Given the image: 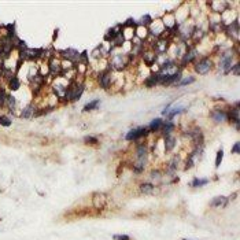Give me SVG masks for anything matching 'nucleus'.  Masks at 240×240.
Returning <instances> with one entry per match:
<instances>
[{
    "instance_id": "2f4dec72",
    "label": "nucleus",
    "mask_w": 240,
    "mask_h": 240,
    "mask_svg": "<svg viewBox=\"0 0 240 240\" xmlns=\"http://www.w3.org/2000/svg\"><path fill=\"white\" fill-rule=\"evenodd\" d=\"M222 158H224V150L221 148L218 152H217V156H215V167H220L221 162H222Z\"/></svg>"
},
{
    "instance_id": "bb28decb",
    "label": "nucleus",
    "mask_w": 240,
    "mask_h": 240,
    "mask_svg": "<svg viewBox=\"0 0 240 240\" xmlns=\"http://www.w3.org/2000/svg\"><path fill=\"white\" fill-rule=\"evenodd\" d=\"M54 91L56 92V95H58V96H65V93L67 91V87L58 84V85H54Z\"/></svg>"
},
{
    "instance_id": "4468645a",
    "label": "nucleus",
    "mask_w": 240,
    "mask_h": 240,
    "mask_svg": "<svg viewBox=\"0 0 240 240\" xmlns=\"http://www.w3.org/2000/svg\"><path fill=\"white\" fill-rule=\"evenodd\" d=\"M169 47V41L167 40H159L158 43L155 44V48H156V52L158 54H165Z\"/></svg>"
},
{
    "instance_id": "f8f14e48",
    "label": "nucleus",
    "mask_w": 240,
    "mask_h": 240,
    "mask_svg": "<svg viewBox=\"0 0 240 240\" xmlns=\"http://www.w3.org/2000/svg\"><path fill=\"white\" fill-rule=\"evenodd\" d=\"M228 117L231 118V121H233V122H235L236 129L239 130V119H240V115H239V104H236V107L232 108Z\"/></svg>"
},
{
    "instance_id": "f257e3e1",
    "label": "nucleus",
    "mask_w": 240,
    "mask_h": 240,
    "mask_svg": "<svg viewBox=\"0 0 240 240\" xmlns=\"http://www.w3.org/2000/svg\"><path fill=\"white\" fill-rule=\"evenodd\" d=\"M148 128H137V129H132V130H129L128 134L125 136V139L128 141H136L139 140V139H141V137H145L148 134Z\"/></svg>"
},
{
    "instance_id": "c9c22d12",
    "label": "nucleus",
    "mask_w": 240,
    "mask_h": 240,
    "mask_svg": "<svg viewBox=\"0 0 240 240\" xmlns=\"http://www.w3.org/2000/svg\"><path fill=\"white\" fill-rule=\"evenodd\" d=\"M84 141H85V143H89V144H96L97 143V139L93 137V136H87V137L84 139Z\"/></svg>"
},
{
    "instance_id": "6ab92c4d",
    "label": "nucleus",
    "mask_w": 240,
    "mask_h": 240,
    "mask_svg": "<svg viewBox=\"0 0 240 240\" xmlns=\"http://www.w3.org/2000/svg\"><path fill=\"white\" fill-rule=\"evenodd\" d=\"M110 80H111V74L110 73H104L100 76V85H102V88H108L110 87Z\"/></svg>"
},
{
    "instance_id": "7c9ffc66",
    "label": "nucleus",
    "mask_w": 240,
    "mask_h": 240,
    "mask_svg": "<svg viewBox=\"0 0 240 240\" xmlns=\"http://www.w3.org/2000/svg\"><path fill=\"white\" fill-rule=\"evenodd\" d=\"M178 162H180V158L178 156H176V158H173L170 161V165H169V169H170V172H174L176 169L178 167Z\"/></svg>"
},
{
    "instance_id": "473e14b6",
    "label": "nucleus",
    "mask_w": 240,
    "mask_h": 240,
    "mask_svg": "<svg viewBox=\"0 0 240 240\" xmlns=\"http://www.w3.org/2000/svg\"><path fill=\"white\" fill-rule=\"evenodd\" d=\"M6 103L8 104L10 110H14V108H15V104H17V102H15V97H14V96H7Z\"/></svg>"
},
{
    "instance_id": "ea45409f",
    "label": "nucleus",
    "mask_w": 240,
    "mask_h": 240,
    "mask_svg": "<svg viewBox=\"0 0 240 240\" xmlns=\"http://www.w3.org/2000/svg\"><path fill=\"white\" fill-rule=\"evenodd\" d=\"M151 178H152V180H159V178H161V173H159L158 170L151 172Z\"/></svg>"
},
{
    "instance_id": "4be33fe9",
    "label": "nucleus",
    "mask_w": 240,
    "mask_h": 240,
    "mask_svg": "<svg viewBox=\"0 0 240 240\" xmlns=\"http://www.w3.org/2000/svg\"><path fill=\"white\" fill-rule=\"evenodd\" d=\"M50 72H51L52 74H55V76H59V74H61V72H62V67H61V65H59L58 62H54V61H52V62L50 63Z\"/></svg>"
},
{
    "instance_id": "a878e982",
    "label": "nucleus",
    "mask_w": 240,
    "mask_h": 240,
    "mask_svg": "<svg viewBox=\"0 0 240 240\" xmlns=\"http://www.w3.org/2000/svg\"><path fill=\"white\" fill-rule=\"evenodd\" d=\"M8 85H10V89H11V91H17V89L21 87V81L18 80L17 77H13V78L10 80Z\"/></svg>"
},
{
    "instance_id": "f704fd0d",
    "label": "nucleus",
    "mask_w": 240,
    "mask_h": 240,
    "mask_svg": "<svg viewBox=\"0 0 240 240\" xmlns=\"http://www.w3.org/2000/svg\"><path fill=\"white\" fill-rule=\"evenodd\" d=\"M112 240H130V237L128 235H114Z\"/></svg>"
},
{
    "instance_id": "f03ea898",
    "label": "nucleus",
    "mask_w": 240,
    "mask_h": 240,
    "mask_svg": "<svg viewBox=\"0 0 240 240\" xmlns=\"http://www.w3.org/2000/svg\"><path fill=\"white\" fill-rule=\"evenodd\" d=\"M211 67H213V62L210 61L209 58H203L196 63L195 70H196V73H199V74H206L211 70Z\"/></svg>"
},
{
    "instance_id": "20e7f679",
    "label": "nucleus",
    "mask_w": 240,
    "mask_h": 240,
    "mask_svg": "<svg viewBox=\"0 0 240 240\" xmlns=\"http://www.w3.org/2000/svg\"><path fill=\"white\" fill-rule=\"evenodd\" d=\"M202 151H203V147H202V145H199V147H196L192 152H191L189 158H188V161H187V165H185V170L191 169L195 163L198 162V159H199L200 155H202Z\"/></svg>"
},
{
    "instance_id": "f3484780",
    "label": "nucleus",
    "mask_w": 240,
    "mask_h": 240,
    "mask_svg": "<svg viewBox=\"0 0 240 240\" xmlns=\"http://www.w3.org/2000/svg\"><path fill=\"white\" fill-rule=\"evenodd\" d=\"M173 129H174V123L173 122H170V121H166L163 123V126H162V132L165 134V137L166 136H170L172 132H173Z\"/></svg>"
},
{
    "instance_id": "cd10ccee",
    "label": "nucleus",
    "mask_w": 240,
    "mask_h": 240,
    "mask_svg": "<svg viewBox=\"0 0 240 240\" xmlns=\"http://www.w3.org/2000/svg\"><path fill=\"white\" fill-rule=\"evenodd\" d=\"M209 183L207 178H195L192 183H191V185L192 187H202V185H206Z\"/></svg>"
},
{
    "instance_id": "a19ab883",
    "label": "nucleus",
    "mask_w": 240,
    "mask_h": 240,
    "mask_svg": "<svg viewBox=\"0 0 240 240\" xmlns=\"http://www.w3.org/2000/svg\"><path fill=\"white\" fill-rule=\"evenodd\" d=\"M232 152H233V154H239V152H240V144H239V141H236V143H235L233 148H232Z\"/></svg>"
},
{
    "instance_id": "58836bf2",
    "label": "nucleus",
    "mask_w": 240,
    "mask_h": 240,
    "mask_svg": "<svg viewBox=\"0 0 240 240\" xmlns=\"http://www.w3.org/2000/svg\"><path fill=\"white\" fill-rule=\"evenodd\" d=\"M239 67H240V65L239 63H235L233 66H232V69H231V72L235 74V76H239L240 74V72H239Z\"/></svg>"
},
{
    "instance_id": "e433bc0d",
    "label": "nucleus",
    "mask_w": 240,
    "mask_h": 240,
    "mask_svg": "<svg viewBox=\"0 0 240 240\" xmlns=\"http://www.w3.org/2000/svg\"><path fill=\"white\" fill-rule=\"evenodd\" d=\"M2 76H4V77H7V78H13L14 76H13V72H11L10 69H3V72H2Z\"/></svg>"
},
{
    "instance_id": "9d476101",
    "label": "nucleus",
    "mask_w": 240,
    "mask_h": 240,
    "mask_svg": "<svg viewBox=\"0 0 240 240\" xmlns=\"http://www.w3.org/2000/svg\"><path fill=\"white\" fill-rule=\"evenodd\" d=\"M106 202H107V199L103 194H97L93 196V206L96 209H103L106 206Z\"/></svg>"
},
{
    "instance_id": "2eb2a0df",
    "label": "nucleus",
    "mask_w": 240,
    "mask_h": 240,
    "mask_svg": "<svg viewBox=\"0 0 240 240\" xmlns=\"http://www.w3.org/2000/svg\"><path fill=\"white\" fill-rule=\"evenodd\" d=\"M156 55L155 52H144L143 54V61L145 62V65H152L156 61Z\"/></svg>"
},
{
    "instance_id": "c85d7f7f",
    "label": "nucleus",
    "mask_w": 240,
    "mask_h": 240,
    "mask_svg": "<svg viewBox=\"0 0 240 240\" xmlns=\"http://www.w3.org/2000/svg\"><path fill=\"white\" fill-rule=\"evenodd\" d=\"M139 25H151L152 24V18L151 15H148V14H145L144 17H141V19L137 22Z\"/></svg>"
},
{
    "instance_id": "ddd939ff",
    "label": "nucleus",
    "mask_w": 240,
    "mask_h": 240,
    "mask_svg": "<svg viewBox=\"0 0 240 240\" xmlns=\"http://www.w3.org/2000/svg\"><path fill=\"white\" fill-rule=\"evenodd\" d=\"M33 115H36V107L33 106V104H28L21 112L22 118H32Z\"/></svg>"
},
{
    "instance_id": "aec40b11",
    "label": "nucleus",
    "mask_w": 240,
    "mask_h": 240,
    "mask_svg": "<svg viewBox=\"0 0 240 240\" xmlns=\"http://www.w3.org/2000/svg\"><path fill=\"white\" fill-rule=\"evenodd\" d=\"M144 84H145V87L147 88H152V87H155L156 84H158V74H151L147 80L144 81Z\"/></svg>"
},
{
    "instance_id": "412c9836",
    "label": "nucleus",
    "mask_w": 240,
    "mask_h": 240,
    "mask_svg": "<svg viewBox=\"0 0 240 240\" xmlns=\"http://www.w3.org/2000/svg\"><path fill=\"white\" fill-rule=\"evenodd\" d=\"M137 159H143V158H147V145L145 144H139L137 145Z\"/></svg>"
},
{
    "instance_id": "423d86ee",
    "label": "nucleus",
    "mask_w": 240,
    "mask_h": 240,
    "mask_svg": "<svg viewBox=\"0 0 240 240\" xmlns=\"http://www.w3.org/2000/svg\"><path fill=\"white\" fill-rule=\"evenodd\" d=\"M211 119L217 123H222L228 119V114L224 110H220L218 108V110H214L211 112Z\"/></svg>"
},
{
    "instance_id": "c756f323",
    "label": "nucleus",
    "mask_w": 240,
    "mask_h": 240,
    "mask_svg": "<svg viewBox=\"0 0 240 240\" xmlns=\"http://www.w3.org/2000/svg\"><path fill=\"white\" fill-rule=\"evenodd\" d=\"M11 119L8 117H6V115H0V125L6 126V128H8V126H11Z\"/></svg>"
},
{
    "instance_id": "c03bdc74",
    "label": "nucleus",
    "mask_w": 240,
    "mask_h": 240,
    "mask_svg": "<svg viewBox=\"0 0 240 240\" xmlns=\"http://www.w3.org/2000/svg\"><path fill=\"white\" fill-rule=\"evenodd\" d=\"M181 240H189V239H181Z\"/></svg>"
},
{
    "instance_id": "4c0bfd02",
    "label": "nucleus",
    "mask_w": 240,
    "mask_h": 240,
    "mask_svg": "<svg viewBox=\"0 0 240 240\" xmlns=\"http://www.w3.org/2000/svg\"><path fill=\"white\" fill-rule=\"evenodd\" d=\"M78 59H80L82 63H87V62H88V52H87V51L81 52V54H80V58H78Z\"/></svg>"
},
{
    "instance_id": "7ed1b4c3",
    "label": "nucleus",
    "mask_w": 240,
    "mask_h": 240,
    "mask_svg": "<svg viewBox=\"0 0 240 240\" xmlns=\"http://www.w3.org/2000/svg\"><path fill=\"white\" fill-rule=\"evenodd\" d=\"M232 52H225L221 56V63H220V69L224 73H229L232 69Z\"/></svg>"
},
{
    "instance_id": "0eeeda50",
    "label": "nucleus",
    "mask_w": 240,
    "mask_h": 240,
    "mask_svg": "<svg viewBox=\"0 0 240 240\" xmlns=\"http://www.w3.org/2000/svg\"><path fill=\"white\" fill-rule=\"evenodd\" d=\"M111 65H112L114 69H117V70L123 69L125 65H126V61L123 59V55H121V54L114 55V58H112V61H111Z\"/></svg>"
},
{
    "instance_id": "79ce46f5",
    "label": "nucleus",
    "mask_w": 240,
    "mask_h": 240,
    "mask_svg": "<svg viewBox=\"0 0 240 240\" xmlns=\"http://www.w3.org/2000/svg\"><path fill=\"white\" fill-rule=\"evenodd\" d=\"M125 25H128V26H129V25H133V26H134V25H137V22L134 21L133 18H129V19H128V22H126Z\"/></svg>"
},
{
    "instance_id": "9b49d317",
    "label": "nucleus",
    "mask_w": 240,
    "mask_h": 240,
    "mask_svg": "<svg viewBox=\"0 0 240 240\" xmlns=\"http://www.w3.org/2000/svg\"><path fill=\"white\" fill-rule=\"evenodd\" d=\"M163 123H165L163 119H161V118H155V119H154V121H151V123H150L148 130H150V132H158V130L162 129Z\"/></svg>"
},
{
    "instance_id": "a211bd4d",
    "label": "nucleus",
    "mask_w": 240,
    "mask_h": 240,
    "mask_svg": "<svg viewBox=\"0 0 240 240\" xmlns=\"http://www.w3.org/2000/svg\"><path fill=\"white\" fill-rule=\"evenodd\" d=\"M181 80V72H177L176 74H173V76H170V77H167L166 80H165L163 82V85H170V84H176L177 81Z\"/></svg>"
},
{
    "instance_id": "39448f33",
    "label": "nucleus",
    "mask_w": 240,
    "mask_h": 240,
    "mask_svg": "<svg viewBox=\"0 0 240 240\" xmlns=\"http://www.w3.org/2000/svg\"><path fill=\"white\" fill-rule=\"evenodd\" d=\"M196 55H198V54H196V50H195V48H189L188 51H185L184 54H183L181 65L185 66V65H188V63H191L195 58H196Z\"/></svg>"
},
{
    "instance_id": "37998d69",
    "label": "nucleus",
    "mask_w": 240,
    "mask_h": 240,
    "mask_svg": "<svg viewBox=\"0 0 240 240\" xmlns=\"http://www.w3.org/2000/svg\"><path fill=\"white\" fill-rule=\"evenodd\" d=\"M2 72H3V69H2V65H0V76H2Z\"/></svg>"
},
{
    "instance_id": "393cba45",
    "label": "nucleus",
    "mask_w": 240,
    "mask_h": 240,
    "mask_svg": "<svg viewBox=\"0 0 240 240\" xmlns=\"http://www.w3.org/2000/svg\"><path fill=\"white\" fill-rule=\"evenodd\" d=\"M100 104V100H92V102H89V103H87L84 106V111H92V110H95V108L97 107Z\"/></svg>"
},
{
    "instance_id": "72a5a7b5",
    "label": "nucleus",
    "mask_w": 240,
    "mask_h": 240,
    "mask_svg": "<svg viewBox=\"0 0 240 240\" xmlns=\"http://www.w3.org/2000/svg\"><path fill=\"white\" fill-rule=\"evenodd\" d=\"M194 81H195V78H194V77H187V78H183V80L178 82V87H184V85L192 84Z\"/></svg>"
},
{
    "instance_id": "5701e85b",
    "label": "nucleus",
    "mask_w": 240,
    "mask_h": 240,
    "mask_svg": "<svg viewBox=\"0 0 240 240\" xmlns=\"http://www.w3.org/2000/svg\"><path fill=\"white\" fill-rule=\"evenodd\" d=\"M228 30H229V35H235L237 37L239 36V19H235V22H232L229 25V28H228Z\"/></svg>"
},
{
    "instance_id": "dca6fc26",
    "label": "nucleus",
    "mask_w": 240,
    "mask_h": 240,
    "mask_svg": "<svg viewBox=\"0 0 240 240\" xmlns=\"http://www.w3.org/2000/svg\"><path fill=\"white\" fill-rule=\"evenodd\" d=\"M176 145V139L173 136H166L165 137V150H166L167 152H170L174 148Z\"/></svg>"
},
{
    "instance_id": "1a4fd4ad",
    "label": "nucleus",
    "mask_w": 240,
    "mask_h": 240,
    "mask_svg": "<svg viewBox=\"0 0 240 240\" xmlns=\"http://www.w3.org/2000/svg\"><path fill=\"white\" fill-rule=\"evenodd\" d=\"M228 202H229V199L226 196H215L210 202V205H211V207H225L228 205Z\"/></svg>"
},
{
    "instance_id": "b1692460",
    "label": "nucleus",
    "mask_w": 240,
    "mask_h": 240,
    "mask_svg": "<svg viewBox=\"0 0 240 240\" xmlns=\"http://www.w3.org/2000/svg\"><path fill=\"white\" fill-rule=\"evenodd\" d=\"M140 191L143 194H151L154 191V184H151V183H143V184H140Z\"/></svg>"
},
{
    "instance_id": "6e6552de",
    "label": "nucleus",
    "mask_w": 240,
    "mask_h": 240,
    "mask_svg": "<svg viewBox=\"0 0 240 240\" xmlns=\"http://www.w3.org/2000/svg\"><path fill=\"white\" fill-rule=\"evenodd\" d=\"M61 54H62V56H65L66 59H69V61H72V62L80 58V54H78L74 48H66V50L61 51Z\"/></svg>"
}]
</instances>
